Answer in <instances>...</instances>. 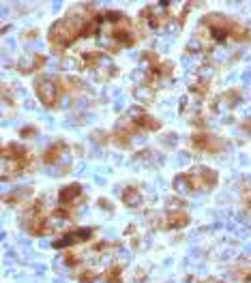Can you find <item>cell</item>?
<instances>
[{"label": "cell", "mask_w": 251, "mask_h": 283, "mask_svg": "<svg viewBox=\"0 0 251 283\" xmlns=\"http://www.w3.org/2000/svg\"><path fill=\"white\" fill-rule=\"evenodd\" d=\"M39 96H41L43 103H51V101H54L56 99L54 84H50V82H41V84H39Z\"/></svg>", "instance_id": "cell-1"}]
</instances>
